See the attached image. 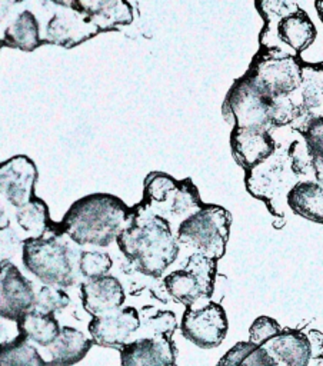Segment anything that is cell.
Instances as JSON below:
<instances>
[{
    "mask_svg": "<svg viewBox=\"0 0 323 366\" xmlns=\"http://www.w3.org/2000/svg\"><path fill=\"white\" fill-rule=\"evenodd\" d=\"M126 260L149 277H160L177 259L180 244L176 232L164 217L140 204L134 209L131 222L116 239Z\"/></svg>",
    "mask_w": 323,
    "mask_h": 366,
    "instance_id": "1",
    "label": "cell"
},
{
    "mask_svg": "<svg viewBox=\"0 0 323 366\" xmlns=\"http://www.w3.org/2000/svg\"><path fill=\"white\" fill-rule=\"evenodd\" d=\"M134 214L121 199L109 193H93L74 202L59 223L56 236L66 234L76 244L106 247L129 226Z\"/></svg>",
    "mask_w": 323,
    "mask_h": 366,
    "instance_id": "2",
    "label": "cell"
},
{
    "mask_svg": "<svg viewBox=\"0 0 323 366\" xmlns=\"http://www.w3.org/2000/svg\"><path fill=\"white\" fill-rule=\"evenodd\" d=\"M77 256L59 236L24 239L21 262L29 273L46 286L70 287L77 280Z\"/></svg>",
    "mask_w": 323,
    "mask_h": 366,
    "instance_id": "3",
    "label": "cell"
},
{
    "mask_svg": "<svg viewBox=\"0 0 323 366\" xmlns=\"http://www.w3.org/2000/svg\"><path fill=\"white\" fill-rule=\"evenodd\" d=\"M256 6L266 20L262 31V39L267 36L264 47H279L280 44L289 47L290 56L299 57V53L313 43L316 27L296 3L263 1L256 3Z\"/></svg>",
    "mask_w": 323,
    "mask_h": 366,
    "instance_id": "4",
    "label": "cell"
},
{
    "mask_svg": "<svg viewBox=\"0 0 323 366\" xmlns=\"http://www.w3.org/2000/svg\"><path fill=\"white\" fill-rule=\"evenodd\" d=\"M230 213L217 204H204L200 210L179 223L176 239L179 244L192 247L193 253H202L213 260L224 254Z\"/></svg>",
    "mask_w": 323,
    "mask_h": 366,
    "instance_id": "5",
    "label": "cell"
},
{
    "mask_svg": "<svg viewBox=\"0 0 323 366\" xmlns=\"http://www.w3.org/2000/svg\"><path fill=\"white\" fill-rule=\"evenodd\" d=\"M274 99L266 94L246 73L230 87L222 112L224 119L240 129H264L273 127Z\"/></svg>",
    "mask_w": 323,
    "mask_h": 366,
    "instance_id": "6",
    "label": "cell"
},
{
    "mask_svg": "<svg viewBox=\"0 0 323 366\" xmlns=\"http://www.w3.org/2000/svg\"><path fill=\"white\" fill-rule=\"evenodd\" d=\"M216 274V260L192 253L184 266L172 270L163 279L166 293L176 302L189 307H197L210 302Z\"/></svg>",
    "mask_w": 323,
    "mask_h": 366,
    "instance_id": "7",
    "label": "cell"
},
{
    "mask_svg": "<svg viewBox=\"0 0 323 366\" xmlns=\"http://www.w3.org/2000/svg\"><path fill=\"white\" fill-rule=\"evenodd\" d=\"M247 74L270 97H286L297 90L303 80V67L297 57L276 53L254 59Z\"/></svg>",
    "mask_w": 323,
    "mask_h": 366,
    "instance_id": "8",
    "label": "cell"
},
{
    "mask_svg": "<svg viewBox=\"0 0 323 366\" xmlns=\"http://www.w3.org/2000/svg\"><path fill=\"white\" fill-rule=\"evenodd\" d=\"M229 329L227 316L220 303L207 302L184 310L180 330L182 335L200 349H214L226 337Z\"/></svg>",
    "mask_w": 323,
    "mask_h": 366,
    "instance_id": "9",
    "label": "cell"
},
{
    "mask_svg": "<svg viewBox=\"0 0 323 366\" xmlns=\"http://www.w3.org/2000/svg\"><path fill=\"white\" fill-rule=\"evenodd\" d=\"M140 327V313L131 306H123L114 312L93 317L89 333L93 343L101 347L121 350L129 345Z\"/></svg>",
    "mask_w": 323,
    "mask_h": 366,
    "instance_id": "10",
    "label": "cell"
},
{
    "mask_svg": "<svg viewBox=\"0 0 323 366\" xmlns=\"http://www.w3.org/2000/svg\"><path fill=\"white\" fill-rule=\"evenodd\" d=\"M37 167L24 154L0 162V196L19 209L34 197Z\"/></svg>",
    "mask_w": 323,
    "mask_h": 366,
    "instance_id": "11",
    "label": "cell"
},
{
    "mask_svg": "<svg viewBox=\"0 0 323 366\" xmlns=\"http://www.w3.org/2000/svg\"><path fill=\"white\" fill-rule=\"evenodd\" d=\"M34 287L20 269L11 262L0 263V313L20 319L33 309Z\"/></svg>",
    "mask_w": 323,
    "mask_h": 366,
    "instance_id": "12",
    "label": "cell"
},
{
    "mask_svg": "<svg viewBox=\"0 0 323 366\" xmlns=\"http://www.w3.org/2000/svg\"><path fill=\"white\" fill-rule=\"evenodd\" d=\"M97 33L100 31L87 16L70 7V10H60L54 13V16L50 19L46 27L44 43L57 44L61 47H74Z\"/></svg>",
    "mask_w": 323,
    "mask_h": 366,
    "instance_id": "13",
    "label": "cell"
},
{
    "mask_svg": "<svg viewBox=\"0 0 323 366\" xmlns=\"http://www.w3.org/2000/svg\"><path fill=\"white\" fill-rule=\"evenodd\" d=\"M83 309L93 317L123 307L126 293L121 282L111 274L84 280L80 286Z\"/></svg>",
    "mask_w": 323,
    "mask_h": 366,
    "instance_id": "14",
    "label": "cell"
},
{
    "mask_svg": "<svg viewBox=\"0 0 323 366\" xmlns=\"http://www.w3.org/2000/svg\"><path fill=\"white\" fill-rule=\"evenodd\" d=\"M230 146L233 157L246 170H252L267 160L276 149V143L272 139L270 132L264 129L233 127Z\"/></svg>",
    "mask_w": 323,
    "mask_h": 366,
    "instance_id": "15",
    "label": "cell"
},
{
    "mask_svg": "<svg viewBox=\"0 0 323 366\" xmlns=\"http://www.w3.org/2000/svg\"><path fill=\"white\" fill-rule=\"evenodd\" d=\"M121 366H177L176 346L169 337L134 339L120 350Z\"/></svg>",
    "mask_w": 323,
    "mask_h": 366,
    "instance_id": "16",
    "label": "cell"
},
{
    "mask_svg": "<svg viewBox=\"0 0 323 366\" xmlns=\"http://www.w3.org/2000/svg\"><path fill=\"white\" fill-rule=\"evenodd\" d=\"M263 349L276 366H307L312 359L310 342L302 330L283 329Z\"/></svg>",
    "mask_w": 323,
    "mask_h": 366,
    "instance_id": "17",
    "label": "cell"
},
{
    "mask_svg": "<svg viewBox=\"0 0 323 366\" xmlns=\"http://www.w3.org/2000/svg\"><path fill=\"white\" fill-rule=\"evenodd\" d=\"M69 7L81 11L97 27L99 31L113 30L130 24L133 20L131 6L126 1L96 0V1H69Z\"/></svg>",
    "mask_w": 323,
    "mask_h": 366,
    "instance_id": "18",
    "label": "cell"
},
{
    "mask_svg": "<svg viewBox=\"0 0 323 366\" xmlns=\"http://www.w3.org/2000/svg\"><path fill=\"white\" fill-rule=\"evenodd\" d=\"M93 342L81 330L71 326H61L56 340L47 347L51 366H73L81 362L89 353Z\"/></svg>",
    "mask_w": 323,
    "mask_h": 366,
    "instance_id": "19",
    "label": "cell"
},
{
    "mask_svg": "<svg viewBox=\"0 0 323 366\" xmlns=\"http://www.w3.org/2000/svg\"><path fill=\"white\" fill-rule=\"evenodd\" d=\"M287 204L297 216L323 223V184L319 182L296 183L287 193Z\"/></svg>",
    "mask_w": 323,
    "mask_h": 366,
    "instance_id": "20",
    "label": "cell"
},
{
    "mask_svg": "<svg viewBox=\"0 0 323 366\" xmlns=\"http://www.w3.org/2000/svg\"><path fill=\"white\" fill-rule=\"evenodd\" d=\"M3 46L31 51L37 49L44 40L40 37V27L36 16L30 10L20 11L3 31L0 39Z\"/></svg>",
    "mask_w": 323,
    "mask_h": 366,
    "instance_id": "21",
    "label": "cell"
},
{
    "mask_svg": "<svg viewBox=\"0 0 323 366\" xmlns=\"http://www.w3.org/2000/svg\"><path fill=\"white\" fill-rule=\"evenodd\" d=\"M21 335L27 342L49 347L60 333L61 326L59 325L54 315L37 312L34 309L24 313L20 319Z\"/></svg>",
    "mask_w": 323,
    "mask_h": 366,
    "instance_id": "22",
    "label": "cell"
},
{
    "mask_svg": "<svg viewBox=\"0 0 323 366\" xmlns=\"http://www.w3.org/2000/svg\"><path fill=\"white\" fill-rule=\"evenodd\" d=\"M14 217L19 227L26 233V239L44 237L46 232L51 230L53 226L47 204L36 196L24 206L16 209Z\"/></svg>",
    "mask_w": 323,
    "mask_h": 366,
    "instance_id": "23",
    "label": "cell"
},
{
    "mask_svg": "<svg viewBox=\"0 0 323 366\" xmlns=\"http://www.w3.org/2000/svg\"><path fill=\"white\" fill-rule=\"evenodd\" d=\"M177 327L176 316L173 312L154 310L153 313H140V327L134 335V339L143 337H169L172 339ZM133 339V340H134Z\"/></svg>",
    "mask_w": 323,
    "mask_h": 366,
    "instance_id": "24",
    "label": "cell"
},
{
    "mask_svg": "<svg viewBox=\"0 0 323 366\" xmlns=\"http://www.w3.org/2000/svg\"><path fill=\"white\" fill-rule=\"evenodd\" d=\"M0 366H51L26 339L0 347Z\"/></svg>",
    "mask_w": 323,
    "mask_h": 366,
    "instance_id": "25",
    "label": "cell"
},
{
    "mask_svg": "<svg viewBox=\"0 0 323 366\" xmlns=\"http://www.w3.org/2000/svg\"><path fill=\"white\" fill-rule=\"evenodd\" d=\"M179 182L162 172H151L144 180V199L141 206L151 209L166 202Z\"/></svg>",
    "mask_w": 323,
    "mask_h": 366,
    "instance_id": "26",
    "label": "cell"
},
{
    "mask_svg": "<svg viewBox=\"0 0 323 366\" xmlns=\"http://www.w3.org/2000/svg\"><path fill=\"white\" fill-rule=\"evenodd\" d=\"M113 266V259L107 252L81 250L77 259V270L86 280L106 276Z\"/></svg>",
    "mask_w": 323,
    "mask_h": 366,
    "instance_id": "27",
    "label": "cell"
},
{
    "mask_svg": "<svg viewBox=\"0 0 323 366\" xmlns=\"http://www.w3.org/2000/svg\"><path fill=\"white\" fill-rule=\"evenodd\" d=\"M70 305V296L56 286H40L34 296L33 309L47 315H56Z\"/></svg>",
    "mask_w": 323,
    "mask_h": 366,
    "instance_id": "28",
    "label": "cell"
},
{
    "mask_svg": "<svg viewBox=\"0 0 323 366\" xmlns=\"http://www.w3.org/2000/svg\"><path fill=\"white\" fill-rule=\"evenodd\" d=\"M282 327L277 320L269 316H259L249 329V342L256 347H263L269 340L280 333Z\"/></svg>",
    "mask_w": 323,
    "mask_h": 366,
    "instance_id": "29",
    "label": "cell"
},
{
    "mask_svg": "<svg viewBox=\"0 0 323 366\" xmlns=\"http://www.w3.org/2000/svg\"><path fill=\"white\" fill-rule=\"evenodd\" d=\"M306 143L310 157L323 160V117L309 122L306 126Z\"/></svg>",
    "mask_w": 323,
    "mask_h": 366,
    "instance_id": "30",
    "label": "cell"
},
{
    "mask_svg": "<svg viewBox=\"0 0 323 366\" xmlns=\"http://www.w3.org/2000/svg\"><path fill=\"white\" fill-rule=\"evenodd\" d=\"M23 242L24 240L11 226L0 229V263L10 262L11 257L16 256V253L21 249Z\"/></svg>",
    "mask_w": 323,
    "mask_h": 366,
    "instance_id": "31",
    "label": "cell"
},
{
    "mask_svg": "<svg viewBox=\"0 0 323 366\" xmlns=\"http://www.w3.org/2000/svg\"><path fill=\"white\" fill-rule=\"evenodd\" d=\"M19 319H13L0 313V347L14 345L23 340Z\"/></svg>",
    "mask_w": 323,
    "mask_h": 366,
    "instance_id": "32",
    "label": "cell"
},
{
    "mask_svg": "<svg viewBox=\"0 0 323 366\" xmlns=\"http://www.w3.org/2000/svg\"><path fill=\"white\" fill-rule=\"evenodd\" d=\"M256 349L257 347L250 342H239L220 357L216 366H240L243 360Z\"/></svg>",
    "mask_w": 323,
    "mask_h": 366,
    "instance_id": "33",
    "label": "cell"
},
{
    "mask_svg": "<svg viewBox=\"0 0 323 366\" xmlns=\"http://www.w3.org/2000/svg\"><path fill=\"white\" fill-rule=\"evenodd\" d=\"M240 366H276V365L263 347H257L243 360Z\"/></svg>",
    "mask_w": 323,
    "mask_h": 366,
    "instance_id": "34",
    "label": "cell"
},
{
    "mask_svg": "<svg viewBox=\"0 0 323 366\" xmlns=\"http://www.w3.org/2000/svg\"><path fill=\"white\" fill-rule=\"evenodd\" d=\"M306 336L310 342L312 357L323 355V333H320L319 330H309V333Z\"/></svg>",
    "mask_w": 323,
    "mask_h": 366,
    "instance_id": "35",
    "label": "cell"
},
{
    "mask_svg": "<svg viewBox=\"0 0 323 366\" xmlns=\"http://www.w3.org/2000/svg\"><path fill=\"white\" fill-rule=\"evenodd\" d=\"M17 4L19 3H16V1H0V21H3L7 17V14L10 13L11 7H14Z\"/></svg>",
    "mask_w": 323,
    "mask_h": 366,
    "instance_id": "36",
    "label": "cell"
},
{
    "mask_svg": "<svg viewBox=\"0 0 323 366\" xmlns=\"http://www.w3.org/2000/svg\"><path fill=\"white\" fill-rule=\"evenodd\" d=\"M7 226H10V220H9V217H7V213H6L4 207H3L1 203H0V229H4V227H7Z\"/></svg>",
    "mask_w": 323,
    "mask_h": 366,
    "instance_id": "37",
    "label": "cell"
},
{
    "mask_svg": "<svg viewBox=\"0 0 323 366\" xmlns=\"http://www.w3.org/2000/svg\"><path fill=\"white\" fill-rule=\"evenodd\" d=\"M307 366H323V355H319L316 357H312L309 360V365Z\"/></svg>",
    "mask_w": 323,
    "mask_h": 366,
    "instance_id": "38",
    "label": "cell"
},
{
    "mask_svg": "<svg viewBox=\"0 0 323 366\" xmlns=\"http://www.w3.org/2000/svg\"><path fill=\"white\" fill-rule=\"evenodd\" d=\"M314 7H316V10H317L319 19L323 21V0H322V1H314Z\"/></svg>",
    "mask_w": 323,
    "mask_h": 366,
    "instance_id": "39",
    "label": "cell"
},
{
    "mask_svg": "<svg viewBox=\"0 0 323 366\" xmlns=\"http://www.w3.org/2000/svg\"><path fill=\"white\" fill-rule=\"evenodd\" d=\"M1 47H3V44H1V40H0V49H1Z\"/></svg>",
    "mask_w": 323,
    "mask_h": 366,
    "instance_id": "40",
    "label": "cell"
}]
</instances>
